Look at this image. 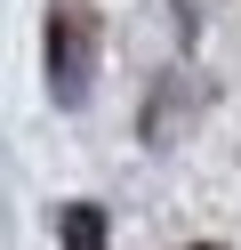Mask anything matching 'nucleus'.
I'll return each instance as SVG.
<instances>
[{
    "label": "nucleus",
    "mask_w": 241,
    "mask_h": 250,
    "mask_svg": "<svg viewBox=\"0 0 241 250\" xmlns=\"http://www.w3.org/2000/svg\"><path fill=\"white\" fill-rule=\"evenodd\" d=\"M96 81V8L89 0H56L48 8V97L80 105Z\"/></svg>",
    "instance_id": "nucleus-1"
},
{
    "label": "nucleus",
    "mask_w": 241,
    "mask_h": 250,
    "mask_svg": "<svg viewBox=\"0 0 241 250\" xmlns=\"http://www.w3.org/2000/svg\"><path fill=\"white\" fill-rule=\"evenodd\" d=\"M64 250H105V210L96 202H73L64 210Z\"/></svg>",
    "instance_id": "nucleus-2"
},
{
    "label": "nucleus",
    "mask_w": 241,
    "mask_h": 250,
    "mask_svg": "<svg viewBox=\"0 0 241 250\" xmlns=\"http://www.w3.org/2000/svg\"><path fill=\"white\" fill-rule=\"evenodd\" d=\"M193 250H217V242H193Z\"/></svg>",
    "instance_id": "nucleus-3"
}]
</instances>
